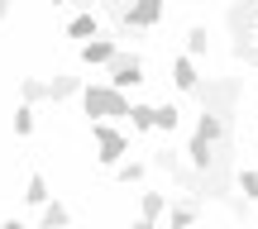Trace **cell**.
I'll return each instance as SVG.
<instances>
[{
  "label": "cell",
  "instance_id": "24",
  "mask_svg": "<svg viewBox=\"0 0 258 229\" xmlns=\"http://www.w3.org/2000/svg\"><path fill=\"white\" fill-rule=\"evenodd\" d=\"M10 5H15V0H0V19H5V15H10Z\"/></svg>",
  "mask_w": 258,
  "mask_h": 229
},
{
  "label": "cell",
  "instance_id": "3",
  "mask_svg": "<svg viewBox=\"0 0 258 229\" xmlns=\"http://www.w3.org/2000/svg\"><path fill=\"white\" fill-rule=\"evenodd\" d=\"M163 19V0H134V5L120 10V24L124 29H153Z\"/></svg>",
  "mask_w": 258,
  "mask_h": 229
},
{
  "label": "cell",
  "instance_id": "1",
  "mask_svg": "<svg viewBox=\"0 0 258 229\" xmlns=\"http://www.w3.org/2000/svg\"><path fill=\"white\" fill-rule=\"evenodd\" d=\"M82 101H86V115H91V119H129V110H134L129 96L115 91L110 82H105V86H86Z\"/></svg>",
  "mask_w": 258,
  "mask_h": 229
},
{
  "label": "cell",
  "instance_id": "16",
  "mask_svg": "<svg viewBox=\"0 0 258 229\" xmlns=\"http://www.w3.org/2000/svg\"><path fill=\"white\" fill-rule=\"evenodd\" d=\"M24 201H29V205H48V182H43L38 172L24 182Z\"/></svg>",
  "mask_w": 258,
  "mask_h": 229
},
{
  "label": "cell",
  "instance_id": "10",
  "mask_svg": "<svg viewBox=\"0 0 258 229\" xmlns=\"http://www.w3.org/2000/svg\"><path fill=\"white\" fill-rule=\"evenodd\" d=\"M19 101H24V105L48 101V82H38V77H19Z\"/></svg>",
  "mask_w": 258,
  "mask_h": 229
},
{
  "label": "cell",
  "instance_id": "20",
  "mask_svg": "<svg viewBox=\"0 0 258 229\" xmlns=\"http://www.w3.org/2000/svg\"><path fill=\"white\" fill-rule=\"evenodd\" d=\"M158 129H163V134L177 129V105H158Z\"/></svg>",
  "mask_w": 258,
  "mask_h": 229
},
{
  "label": "cell",
  "instance_id": "8",
  "mask_svg": "<svg viewBox=\"0 0 258 229\" xmlns=\"http://www.w3.org/2000/svg\"><path fill=\"white\" fill-rule=\"evenodd\" d=\"M234 57L249 62V67H258V34H253V29H249V34H234Z\"/></svg>",
  "mask_w": 258,
  "mask_h": 229
},
{
  "label": "cell",
  "instance_id": "9",
  "mask_svg": "<svg viewBox=\"0 0 258 229\" xmlns=\"http://www.w3.org/2000/svg\"><path fill=\"white\" fill-rule=\"evenodd\" d=\"M77 91H86L82 77H53V82H48V101H67V96H77Z\"/></svg>",
  "mask_w": 258,
  "mask_h": 229
},
{
  "label": "cell",
  "instance_id": "5",
  "mask_svg": "<svg viewBox=\"0 0 258 229\" xmlns=\"http://www.w3.org/2000/svg\"><path fill=\"white\" fill-rule=\"evenodd\" d=\"M115 57H120L115 38H91V43H82V62L86 67H110Z\"/></svg>",
  "mask_w": 258,
  "mask_h": 229
},
{
  "label": "cell",
  "instance_id": "14",
  "mask_svg": "<svg viewBox=\"0 0 258 229\" xmlns=\"http://www.w3.org/2000/svg\"><path fill=\"white\" fill-rule=\"evenodd\" d=\"M196 215H201V205H196V201H177L172 205V224H167V229H186Z\"/></svg>",
  "mask_w": 258,
  "mask_h": 229
},
{
  "label": "cell",
  "instance_id": "19",
  "mask_svg": "<svg viewBox=\"0 0 258 229\" xmlns=\"http://www.w3.org/2000/svg\"><path fill=\"white\" fill-rule=\"evenodd\" d=\"M29 129H34V105H24V101H19V110H15V134L24 138Z\"/></svg>",
  "mask_w": 258,
  "mask_h": 229
},
{
  "label": "cell",
  "instance_id": "23",
  "mask_svg": "<svg viewBox=\"0 0 258 229\" xmlns=\"http://www.w3.org/2000/svg\"><path fill=\"white\" fill-rule=\"evenodd\" d=\"M0 229H29V224H19V220H5V224H0Z\"/></svg>",
  "mask_w": 258,
  "mask_h": 229
},
{
  "label": "cell",
  "instance_id": "12",
  "mask_svg": "<svg viewBox=\"0 0 258 229\" xmlns=\"http://www.w3.org/2000/svg\"><path fill=\"white\" fill-rule=\"evenodd\" d=\"M163 210H172V205H167V196H158V191H144V201H139V215H144V220H158Z\"/></svg>",
  "mask_w": 258,
  "mask_h": 229
},
{
  "label": "cell",
  "instance_id": "27",
  "mask_svg": "<svg viewBox=\"0 0 258 229\" xmlns=\"http://www.w3.org/2000/svg\"><path fill=\"white\" fill-rule=\"evenodd\" d=\"M253 34H258V29H253Z\"/></svg>",
  "mask_w": 258,
  "mask_h": 229
},
{
  "label": "cell",
  "instance_id": "17",
  "mask_svg": "<svg viewBox=\"0 0 258 229\" xmlns=\"http://www.w3.org/2000/svg\"><path fill=\"white\" fill-rule=\"evenodd\" d=\"M234 186H239L244 201H258V172H253V167H244V172L234 177Z\"/></svg>",
  "mask_w": 258,
  "mask_h": 229
},
{
  "label": "cell",
  "instance_id": "26",
  "mask_svg": "<svg viewBox=\"0 0 258 229\" xmlns=\"http://www.w3.org/2000/svg\"><path fill=\"white\" fill-rule=\"evenodd\" d=\"M105 5H115V0H105Z\"/></svg>",
  "mask_w": 258,
  "mask_h": 229
},
{
  "label": "cell",
  "instance_id": "4",
  "mask_svg": "<svg viewBox=\"0 0 258 229\" xmlns=\"http://www.w3.org/2000/svg\"><path fill=\"white\" fill-rule=\"evenodd\" d=\"M139 82H144V62H139L134 53H120L110 62V86L115 91H129V86H139Z\"/></svg>",
  "mask_w": 258,
  "mask_h": 229
},
{
  "label": "cell",
  "instance_id": "2",
  "mask_svg": "<svg viewBox=\"0 0 258 229\" xmlns=\"http://www.w3.org/2000/svg\"><path fill=\"white\" fill-rule=\"evenodd\" d=\"M91 134H96V143H101V153H96V158H101L105 167H120L124 153H129V138L110 124V119H91Z\"/></svg>",
  "mask_w": 258,
  "mask_h": 229
},
{
  "label": "cell",
  "instance_id": "15",
  "mask_svg": "<svg viewBox=\"0 0 258 229\" xmlns=\"http://www.w3.org/2000/svg\"><path fill=\"white\" fill-rule=\"evenodd\" d=\"M67 220H72V215H67L62 201H48L43 205V229H67Z\"/></svg>",
  "mask_w": 258,
  "mask_h": 229
},
{
  "label": "cell",
  "instance_id": "11",
  "mask_svg": "<svg viewBox=\"0 0 258 229\" xmlns=\"http://www.w3.org/2000/svg\"><path fill=\"white\" fill-rule=\"evenodd\" d=\"M129 119H134V134H148V129H158V105H139L134 101Z\"/></svg>",
  "mask_w": 258,
  "mask_h": 229
},
{
  "label": "cell",
  "instance_id": "25",
  "mask_svg": "<svg viewBox=\"0 0 258 229\" xmlns=\"http://www.w3.org/2000/svg\"><path fill=\"white\" fill-rule=\"evenodd\" d=\"M53 5H62V0H53Z\"/></svg>",
  "mask_w": 258,
  "mask_h": 229
},
{
  "label": "cell",
  "instance_id": "13",
  "mask_svg": "<svg viewBox=\"0 0 258 229\" xmlns=\"http://www.w3.org/2000/svg\"><path fill=\"white\" fill-rule=\"evenodd\" d=\"M67 34H72V38H82V43H91V38H101V34H96V15H77L72 24H67Z\"/></svg>",
  "mask_w": 258,
  "mask_h": 229
},
{
  "label": "cell",
  "instance_id": "21",
  "mask_svg": "<svg viewBox=\"0 0 258 229\" xmlns=\"http://www.w3.org/2000/svg\"><path fill=\"white\" fill-rule=\"evenodd\" d=\"M115 177H120V182H139V177H144V163H120Z\"/></svg>",
  "mask_w": 258,
  "mask_h": 229
},
{
  "label": "cell",
  "instance_id": "7",
  "mask_svg": "<svg viewBox=\"0 0 258 229\" xmlns=\"http://www.w3.org/2000/svg\"><path fill=\"white\" fill-rule=\"evenodd\" d=\"M172 82H177V91H196L206 77L196 72V62H191V57H177V62H172Z\"/></svg>",
  "mask_w": 258,
  "mask_h": 229
},
{
  "label": "cell",
  "instance_id": "22",
  "mask_svg": "<svg viewBox=\"0 0 258 229\" xmlns=\"http://www.w3.org/2000/svg\"><path fill=\"white\" fill-rule=\"evenodd\" d=\"M134 229H158V220H144V215H139V220H134Z\"/></svg>",
  "mask_w": 258,
  "mask_h": 229
},
{
  "label": "cell",
  "instance_id": "6",
  "mask_svg": "<svg viewBox=\"0 0 258 229\" xmlns=\"http://www.w3.org/2000/svg\"><path fill=\"white\" fill-rule=\"evenodd\" d=\"M258 29V0H234L230 5V34H249Z\"/></svg>",
  "mask_w": 258,
  "mask_h": 229
},
{
  "label": "cell",
  "instance_id": "18",
  "mask_svg": "<svg viewBox=\"0 0 258 229\" xmlns=\"http://www.w3.org/2000/svg\"><path fill=\"white\" fill-rule=\"evenodd\" d=\"M206 48H211V34H206V29H201V24H196V29H191V34H186V53H191V57H201V53H206Z\"/></svg>",
  "mask_w": 258,
  "mask_h": 229
}]
</instances>
